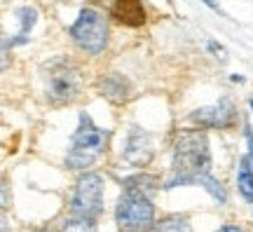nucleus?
Returning a JSON list of instances; mask_svg holds the SVG:
<instances>
[{"mask_svg":"<svg viewBox=\"0 0 253 232\" xmlns=\"http://www.w3.org/2000/svg\"><path fill=\"white\" fill-rule=\"evenodd\" d=\"M99 90L103 96H108L110 101H118V103L129 98V85H126V80L122 75H118V73H110L106 78H101Z\"/></svg>","mask_w":253,"mask_h":232,"instance_id":"nucleus-10","label":"nucleus"},{"mask_svg":"<svg viewBox=\"0 0 253 232\" xmlns=\"http://www.w3.org/2000/svg\"><path fill=\"white\" fill-rule=\"evenodd\" d=\"M218 232H246L244 228H237V225H223Z\"/></svg>","mask_w":253,"mask_h":232,"instance_id":"nucleus-14","label":"nucleus"},{"mask_svg":"<svg viewBox=\"0 0 253 232\" xmlns=\"http://www.w3.org/2000/svg\"><path fill=\"white\" fill-rule=\"evenodd\" d=\"M150 157H153V145H150L148 134L134 132V134L129 136V145H126V160L131 162V164H145Z\"/></svg>","mask_w":253,"mask_h":232,"instance_id":"nucleus-9","label":"nucleus"},{"mask_svg":"<svg viewBox=\"0 0 253 232\" xmlns=\"http://www.w3.org/2000/svg\"><path fill=\"white\" fill-rule=\"evenodd\" d=\"M110 12L125 26H141L145 21V9L138 0H120V2H113Z\"/></svg>","mask_w":253,"mask_h":232,"instance_id":"nucleus-8","label":"nucleus"},{"mask_svg":"<svg viewBox=\"0 0 253 232\" xmlns=\"http://www.w3.org/2000/svg\"><path fill=\"white\" fill-rule=\"evenodd\" d=\"M103 211V179L99 174H87L78 181L71 197L73 218L94 221Z\"/></svg>","mask_w":253,"mask_h":232,"instance_id":"nucleus-5","label":"nucleus"},{"mask_svg":"<svg viewBox=\"0 0 253 232\" xmlns=\"http://www.w3.org/2000/svg\"><path fill=\"white\" fill-rule=\"evenodd\" d=\"M211 152H209V141L204 132L197 129H188L181 132L173 145V176L167 181L164 187H176V186H190L211 176Z\"/></svg>","mask_w":253,"mask_h":232,"instance_id":"nucleus-1","label":"nucleus"},{"mask_svg":"<svg viewBox=\"0 0 253 232\" xmlns=\"http://www.w3.org/2000/svg\"><path fill=\"white\" fill-rule=\"evenodd\" d=\"M118 228L120 232H145L155 228V206L148 199V192H141L136 187H126L118 202Z\"/></svg>","mask_w":253,"mask_h":232,"instance_id":"nucleus-4","label":"nucleus"},{"mask_svg":"<svg viewBox=\"0 0 253 232\" xmlns=\"http://www.w3.org/2000/svg\"><path fill=\"white\" fill-rule=\"evenodd\" d=\"M237 187L249 202H253V171L246 157L242 160V169H239V176H237Z\"/></svg>","mask_w":253,"mask_h":232,"instance_id":"nucleus-11","label":"nucleus"},{"mask_svg":"<svg viewBox=\"0 0 253 232\" xmlns=\"http://www.w3.org/2000/svg\"><path fill=\"white\" fill-rule=\"evenodd\" d=\"M246 141H249V148H251V162H253V134H251V129H246Z\"/></svg>","mask_w":253,"mask_h":232,"instance_id":"nucleus-15","label":"nucleus"},{"mask_svg":"<svg viewBox=\"0 0 253 232\" xmlns=\"http://www.w3.org/2000/svg\"><path fill=\"white\" fill-rule=\"evenodd\" d=\"M153 232H192L190 230L188 218H181V216H169L160 223H155Z\"/></svg>","mask_w":253,"mask_h":232,"instance_id":"nucleus-12","label":"nucleus"},{"mask_svg":"<svg viewBox=\"0 0 253 232\" xmlns=\"http://www.w3.org/2000/svg\"><path fill=\"white\" fill-rule=\"evenodd\" d=\"M251 108H253V98H251Z\"/></svg>","mask_w":253,"mask_h":232,"instance_id":"nucleus-17","label":"nucleus"},{"mask_svg":"<svg viewBox=\"0 0 253 232\" xmlns=\"http://www.w3.org/2000/svg\"><path fill=\"white\" fill-rule=\"evenodd\" d=\"M106 141H108V132L94 125L89 115H80V127L73 134V143L68 155H66V162L73 169H87L103 152Z\"/></svg>","mask_w":253,"mask_h":232,"instance_id":"nucleus-2","label":"nucleus"},{"mask_svg":"<svg viewBox=\"0 0 253 232\" xmlns=\"http://www.w3.org/2000/svg\"><path fill=\"white\" fill-rule=\"evenodd\" d=\"M71 36L75 40V45H80L84 52L99 54L106 47V40H108L106 17L96 9H82L80 19L71 26Z\"/></svg>","mask_w":253,"mask_h":232,"instance_id":"nucleus-6","label":"nucleus"},{"mask_svg":"<svg viewBox=\"0 0 253 232\" xmlns=\"http://www.w3.org/2000/svg\"><path fill=\"white\" fill-rule=\"evenodd\" d=\"M40 232H54V230H40Z\"/></svg>","mask_w":253,"mask_h":232,"instance_id":"nucleus-16","label":"nucleus"},{"mask_svg":"<svg viewBox=\"0 0 253 232\" xmlns=\"http://www.w3.org/2000/svg\"><path fill=\"white\" fill-rule=\"evenodd\" d=\"M66 232H96V225H94V221L71 218V221H66Z\"/></svg>","mask_w":253,"mask_h":232,"instance_id":"nucleus-13","label":"nucleus"},{"mask_svg":"<svg viewBox=\"0 0 253 232\" xmlns=\"http://www.w3.org/2000/svg\"><path fill=\"white\" fill-rule=\"evenodd\" d=\"M190 117H192V122H199L202 127H230L235 120V106L230 98H223L216 106L195 110Z\"/></svg>","mask_w":253,"mask_h":232,"instance_id":"nucleus-7","label":"nucleus"},{"mask_svg":"<svg viewBox=\"0 0 253 232\" xmlns=\"http://www.w3.org/2000/svg\"><path fill=\"white\" fill-rule=\"evenodd\" d=\"M42 80H45L47 98L54 106L71 103L82 90L80 68L73 61H66V59H56V61L49 63L45 68V73H42Z\"/></svg>","mask_w":253,"mask_h":232,"instance_id":"nucleus-3","label":"nucleus"}]
</instances>
